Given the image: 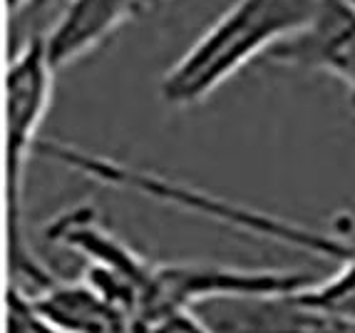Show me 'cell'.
<instances>
[{"label":"cell","instance_id":"1","mask_svg":"<svg viewBox=\"0 0 355 333\" xmlns=\"http://www.w3.org/2000/svg\"><path fill=\"white\" fill-rule=\"evenodd\" d=\"M315 0H236L159 80V97L174 110L202 105L236 72L266 58L311 20Z\"/></svg>","mask_w":355,"mask_h":333},{"label":"cell","instance_id":"2","mask_svg":"<svg viewBox=\"0 0 355 333\" xmlns=\"http://www.w3.org/2000/svg\"><path fill=\"white\" fill-rule=\"evenodd\" d=\"M58 67L45 48V37L33 40L12 58L6 75L8 117V229H10V268L18 284H25L45 264L25 246L23 239V177L25 164L40 144V125L53 102V78Z\"/></svg>","mask_w":355,"mask_h":333},{"label":"cell","instance_id":"3","mask_svg":"<svg viewBox=\"0 0 355 333\" xmlns=\"http://www.w3.org/2000/svg\"><path fill=\"white\" fill-rule=\"evenodd\" d=\"M48 241L83 256L87 279L97 291L130 316L139 333L147 331L149 306H152L157 264L132 249L125 239L107 229L95 209L80 204L60 212L45 229Z\"/></svg>","mask_w":355,"mask_h":333},{"label":"cell","instance_id":"4","mask_svg":"<svg viewBox=\"0 0 355 333\" xmlns=\"http://www.w3.org/2000/svg\"><path fill=\"white\" fill-rule=\"evenodd\" d=\"M268 62L331 75L355 102V3L315 0L311 20L266 55Z\"/></svg>","mask_w":355,"mask_h":333},{"label":"cell","instance_id":"5","mask_svg":"<svg viewBox=\"0 0 355 333\" xmlns=\"http://www.w3.org/2000/svg\"><path fill=\"white\" fill-rule=\"evenodd\" d=\"M194 311L216 333H355V323L306 301L301 291L216 298Z\"/></svg>","mask_w":355,"mask_h":333},{"label":"cell","instance_id":"6","mask_svg":"<svg viewBox=\"0 0 355 333\" xmlns=\"http://www.w3.org/2000/svg\"><path fill=\"white\" fill-rule=\"evenodd\" d=\"M20 291L53 333H139L130 316L83 276L67 281L48 274L40 284Z\"/></svg>","mask_w":355,"mask_h":333},{"label":"cell","instance_id":"7","mask_svg":"<svg viewBox=\"0 0 355 333\" xmlns=\"http://www.w3.org/2000/svg\"><path fill=\"white\" fill-rule=\"evenodd\" d=\"M142 6L144 0H67L50 33L42 35L53 65H70L100 48Z\"/></svg>","mask_w":355,"mask_h":333},{"label":"cell","instance_id":"8","mask_svg":"<svg viewBox=\"0 0 355 333\" xmlns=\"http://www.w3.org/2000/svg\"><path fill=\"white\" fill-rule=\"evenodd\" d=\"M301 296L311 304L355 323V251L340 259L336 271L328 274L326 279H315L313 284L301 289Z\"/></svg>","mask_w":355,"mask_h":333},{"label":"cell","instance_id":"9","mask_svg":"<svg viewBox=\"0 0 355 333\" xmlns=\"http://www.w3.org/2000/svg\"><path fill=\"white\" fill-rule=\"evenodd\" d=\"M8 333H53L33 314L23 291L15 286L8 293Z\"/></svg>","mask_w":355,"mask_h":333},{"label":"cell","instance_id":"10","mask_svg":"<svg viewBox=\"0 0 355 333\" xmlns=\"http://www.w3.org/2000/svg\"><path fill=\"white\" fill-rule=\"evenodd\" d=\"M147 333H216L196 311H179L152 323Z\"/></svg>","mask_w":355,"mask_h":333},{"label":"cell","instance_id":"11","mask_svg":"<svg viewBox=\"0 0 355 333\" xmlns=\"http://www.w3.org/2000/svg\"><path fill=\"white\" fill-rule=\"evenodd\" d=\"M25 3H28V0H8V8H10L12 12H18L25 8Z\"/></svg>","mask_w":355,"mask_h":333},{"label":"cell","instance_id":"12","mask_svg":"<svg viewBox=\"0 0 355 333\" xmlns=\"http://www.w3.org/2000/svg\"><path fill=\"white\" fill-rule=\"evenodd\" d=\"M353 3H355V0H353Z\"/></svg>","mask_w":355,"mask_h":333}]
</instances>
